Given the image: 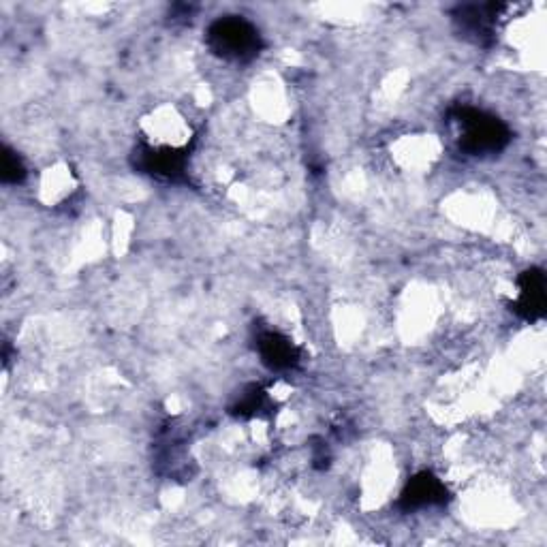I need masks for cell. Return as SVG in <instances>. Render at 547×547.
<instances>
[{"label":"cell","instance_id":"cell-1","mask_svg":"<svg viewBox=\"0 0 547 547\" xmlns=\"http://www.w3.org/2000/svg\"><path fill=\"white\" fill-rule=\"evenodd\" d=\"M208 45L214 54L231 62L253 60L261 50L259 30L238 15L218 18L208 28Z\"/></svg>","mask_w":547,"mask_h":547},{"label":"cell","instance_id":"cell-2","mask_svg":"<svg viewBox=\"0 0 547 547\" xmlns=\"http://www.w3.org/2000/svg\"><path fill=\"white\" fill-rule=\"evenodd\" d=\"M458 127L462 150L473 156L496 154L507 148L511 139V133L503 120L486 112H477V109H464V112H460Z\"/></svg>","mask_w":547,"mask_h":547},{"label":"cell","instance_id":"cell-3","mask_svg":"<svg viewBox=\"0 0 547 547\" xmlns=\"http://www.w3.org/2000/svg\"><path fill=\"white\" fill-rule=\"evenodd\" d=\"M518 300L515 310L528 321H537L545 312V276L541 270H528L518 280Z\"/></svg>","mask_w":547,"mask_h":547},{"label":"cell","instance_id":"cell-4","mask_svg":"<svg viewBox=\"0 0 547 547\" xmlns=\"http://www.w3.org/2000/svg\"><path fill=\"white\" fill-rule=\"evenodd\" d=\"M447 498L445 483L432 473L415 475L406 490L402 492V505L406 509H424L432 505H441Z\"/></svg>","mask_w":547,"mask_h":547},{"label":"cell","instance_id":"cell-5","mask_svg":"<svg viewBox=\"0 0 547 547\" xmlns=\"http://www.w3.org/2000/svg\"><path fill=\"white\" fill-rule=\"evenodd\" d=\"M261 362L272 370H291L300 362V351L280 332H263L259 336Z\"/></svg>","mask_w":547,"mask_h":547},{"label":"cell","instance_id":"cell-6","mask_svg":"<svg viewBox=\"0 0 547 547\" xmlns=\"http://www.w3.org/2000/svg\"><path fill=\"white\" fill-rule=\"evenodd\" d=\"M498 7H464L460 13V26L466 37L475 39L477 43H486V39L494 33V20H496Z\"/></svg>","mask_w":547,"mask_h":547},{"label":"cell","instance_id":"cell-7","mask_svg":"<svg viewBox=\"0 0 547 547\" xmlns=\"http://www.w3.org/2000/svg\"><path fill=\"white\" fill-rule=\"evenodd\" d=\"M24 176H26V171H24V165L20 161V156L13 154V152H7L5 154V163H3V178H5V182H20Z\"/></svg>","mask_w":547,"mask_h":547}]
</instances>
